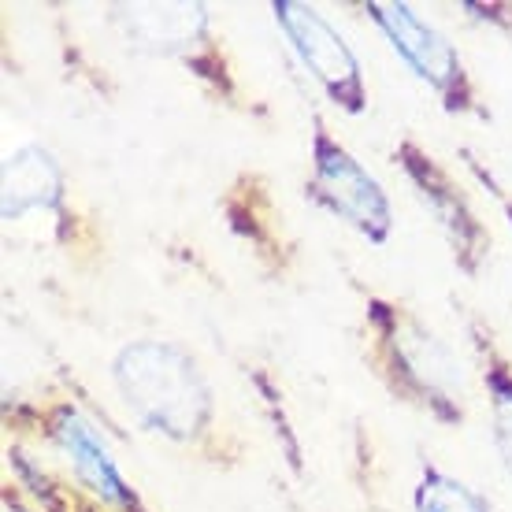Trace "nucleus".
<instances>
[{
    "label": "nucleus",
    "mask_w": 512,
    "mask_h": 512,
    "mask_svg": "<svg viewBox=\"0 0 512 512\" xmlns=\"http://www.w3.org/2000/svg\"><path fill=\"white\" fill-rule=\"evenodd\" d=\"M108 379L141 435L223 475L249 464V442L223 416L212 375L179 338L145 334L123 342L108 360Z\"/></svg>",
    "instance_id": "nucleus-1"
},
{
    "label": "nucleus",
    "mask_w": 512,
    "mask_h": 512,
    "mask_svg": "<svg viewBox=\"0 0 512 512\" xmlns=\"http://www.w3.org/2000/svg\"><path fill=\"white\" fill-rule=\"evenodd\" d=\"M360 297V360L383 394L446 431L472 416V372L449 338L409 301L353 282Z\"/></svg>",
    "instance_id": "nucleus-2"
},
{
    "label": "nucleus",
    "mask_w": 512,
    "mask_h": 512,
    "mask_svg": "<svg viewBox=\"0 0 512 512\" xmlns=\"http://www.w3.org/2000/svg\"><path fill=\"white\" fill-rule=\"evenodd\" d=\"M104 19L123 49L145 60H164L193 78L212 108L249 123H271V104L249 90L242 64L231 52L208 4L186 0H134L108 4Z\"/></svg>",
    "instance_id": "nucleus-3"
},
{
    "label": "nucleus",
    "mask_w": 512,
    "mask_h": 512,
    "mask_svg": "<svg viewBox=\"0 0 512 512\" xmlns=\"http://www.w3.org/2000/svg\"><path fill=\"white\" fill-rule=\"evenodd\" d=\"M0 219L15 242L56 253L75 275L108 268V231L101 216L75 193L60 156L41 141H23L4 156Z\"/></svg>",
    "instance_id": "nucleus-4"
},
{
    "label": "nucleus",
    "mask_w": 512,
    "mask_h": 512,
    "mask_svg": "<svg viewBox=\"0 0 512 512\" xmlns=\"http://www.w3.org/2000/svg\"><path fill=\"white\" fill-rule=\"evenodd\" d=\"M4 423L15 442L52 449L64 461L71 483L104 512H153L116 464L101 427L82 412L75 397L52 394L41 401L4 397Z\"/></svg>",
    "instance_id": "nucleus-5"
},
{
    "label": "nucleus",
    "mask_w": 512,
    "mask_h": 512,
    "mask_svg": "<svg viewBox=\"0 0 512 512\" xmlns=\"http://www.w3.org/2000/svg\"><path fill=\"white\" fill-rule=\"evenodd\" d=\"M357 8L372 19V26L386 38V45H390L397 60L435 93L438 108L446 116L494 123V108L479 90V82H475L464 52L457 49V41L449 38L446 30H438L416 4H405V0H364Z\"/></svg>",
    "instance_id": "nucleus-6"
},
{
    "label": "nucleus",
    "mask_w": 512,
    "mask_h": 512,
    "mask_svg": "<svg viewBox=\"0 0 512 512\" xmlns=\"http://www.w3.org/2000/svg\"><path fill=\"white\" fill-rule=\"evenodd\" d=\"M305 201L342 227L383 249L394 234V201L375 171L338 138L320 108L308 112V179Z\"/></svg>",
    "instance_id": "nucleus-7"
},
{
    "label": "nucleus",
    "mask_w": 512,
    "mask_h": 512,
    "mask_svg": "<svg viewBox=\"0 0 512 512\" xmlns=\"http://www.w3.org/2000/svg\"><path fill=\"white\" fill-rule=\"evenodd\" d=\"M390 160L409 182L416 205L427 212L431 227L438 231L449 253V264L468 282H479L494 256V231L487 227L483 212L475 208L472 193L453 175L446 160H438L416 134H401L390 149Z\"/></svg>",
    "instance_id": "nucleus-8"
},
{
    "label": "nucleus",
    "mask_w": 512,
    "mask_h": 512,
    "mask_svg": "<svg viewBox=\"0 0 512 512\" xmlns=\"http://www.w3.org/2000/svg\"><path fill=\"white\" fill-rule=\"evenodd\" d=\"M268 12L290 56L312 78L323 101L349 119L368 116L372 112L368 75L353 45L342 38V30L316 4H305V0H271Z\"/></svg>",
    "instance_id": "nucleus-9"
},
{
    "label": "nucleus",
    "mask_w": 512,
    "mask_h": 512,
    "mask_svg": "<svg viewBox=\"0 0 512 512\" xmlns=\"http://www.w3.org/2000/svg\"><path fill=\"white\" fill-rule=\"evenodd\" d=\"M216 208L223 223H227L231 238H238L253 253V264L268 279L294 275L301 249H297V238L286 227L275 186H271L264 171H256V167L234 171V179L219 193Z\"/></svg>",
    "instance_id": "nucleus-10"
},
{
    "label": "nucleus",
    "mask_w": 512,
    "mask_h": 512,
    "mask_svg": "<svg viewBox=\"0 0 512 512\" xmlns=\"http://www.w3.org/2000/svg\"><path fill=\"white\" fill-rule=\"evenodd\" d=\"M464 338H468L475 375H479V386L487 397L490 438H494L501 468L512 479V357L509 349L501 346L494 323L472 308H464Z\"/></svg>",
    "instance_id": "nucleus-11"
},
{
    "label": "nucleus",
    "mask_w": 512,
    "mask_h": 512,
    "mask_svg": "<svg viewBox=\"0 0 512 512\" xmlns=\"http://www.w3.org/2000/svg\"><path fill=\"white\" fill-rule=\"evenodd\" d=\"M412 512H494L490 501L461 475L446 472L442 464L423 457L412 483Z\"/></svg>",
    "instance_id": "nucleus-12"
},
{
    "label": "nucleus",
    "mask_w": 512,
    "mask_h": 512,
    "mask_svg": "<svg viewBox=\"0 0 512 512\" xmlns=\"http://www.w3.org/2000/svg\"><path fill=\"white\" fill-rule=\"evenodd\" d=\"M457 160H461V164L468 167V175L487 190V197H494V205L505 212V219H509V227H512V193L505 190V182H501L498 171H494L483 156L475 153L472 145H457Z\"/></svg>",
    "instance_id": "nucleus-13"
},
{
    "label": "nucleus",
    "mask_w": 512,
    "mask_h": 512,
    "mask_svg": "<svg viewBox=\"0 0 512 512\" xmlns=\"http://www.w3.org/2000/svg\"><path fill=\"white\" fill-rule=\"evenodd\" d=\"M457 12L464 19H475V23H487L490 30H501V34H512V4H472V0H464L457 4Z\"/></svg>",
    "instance_id": "nucleus-14"
},
{
    "label": "nucleus",
    "mask_w": 512,
    "mask_h": 512,
    "mask_svg": "<svg viewBox=\"0 0 512 512\" xmlns=\"http://www.w3.org/2000/svg\"><path fill=\"white\" fill-rule=\"evenodd\" d=\"M0 505L4 512H41L34 501L26 498V490L15 483V479H4V487H0Z\"/></svg>",
    "instance_id": "nucleus-15"
}]
</instances>
